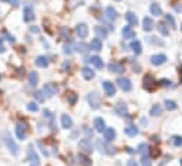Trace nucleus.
I'll list each match as a JSON object with an SVG mask.
<instances>
[{"label":"nucleus","mask_w":182,"mask_h":166,"mask_svg":"<svg viewBox=\"0 0 182 166\" xmlns=\"http://www.w3.org/2000/svg\"><path fill=\"white\" fill-rule=\"evenodd\" d=\"M0 79H2V75H0Z\"/></svg>","instance_id":"60"},{"label":"nucleus","mask_w":182,"mask_h":166,"mask_svg":"<svg viewBox=\"0 0 182 166\" xmlns=\"http://www.w3.org/2000/svg\"><path fill=\"white\" fill-rule=\"evenodd\" d=\"M48 58L47 56H44V55H41V56H38L37 59H35V65L37 66H40V68H47L48 66Z\"/></svg>","instance_id":"29"},{"label":"nucleus","mask_w":182,"mask_h":166,"mask_svg":"<svg viewBox=\"0 0 182 166\" xmlns=\"http://www.w3.org/2000/svg\"><path fill=\"white\" fill-rule=\"evenodd\" d=\"M106 17H107L109 20H111V21L117 19V11H116V9H113L111 6L106 7Z\"/></svg>","instance_id":"26"},{"label":"nucleus","mask_w":182,"mask_h":166,"mask_svg":"<svg viewBox=\"0 0 182 166\" xmlns=\"http://www.w3.org/2000/svg\"><path fill=\"white\" fill-rule=\"evenodd\" d=\"M127 152H129V154H134V151L131 149V148H127Z\"/></svg>","instance_id":"55"},{"label":"nucleus","mask_w":182,"mask_h":166,"mask_svg":"<svg viewBox=\"0 0 182 166\" xmlns=\"http://www.w3.org/2000/svg\"><path fill=\"white\" fill-rule=\"evenodd\" d=\"M124 17H126L127 23H129L130 25H137V23H139V20H137V15L134 14L133 11H127Z\"/></svg>","instance_id":"22"},{"label":"nucleus","mask_w":182,"mask_h":166,"mask_svg":"<svg viewBox=\"0 0 182 166\" xmlns=\"http://www.w3.org/2000/svg\"><path fill=\"white\" fill-rule=\"evenodd\" d=\"M150 61H151V63L154 66H161V65H164L167 62V55H164V54H154L150 58Z\"/></svg>","instance_id":"10"},{"label":"nucleus","mask_w":182,"mask_h":166,"mask_svg":"<svg viewBox=\"0 0 182 166\" xmlns=\"http://www.w3.org/2000/svg\"><path fill=\"white\" fill-rule=\"evenodd\" d=\"M38 146H40V148H41V151H43L44 156H48V152H47V149H45V146H44L43 141H38Z\"/></svg>","instance_id":"48"},{"label":"nucleus","mask_w":182,"mask_h":166,"mask_svg":"<svg viewBox=\"0 0 182 166\" xmlns=\"http://www.w3.org/2000/svg\"><path fill=\"white\" fill-rule=\"evenodd\" d=\"M64 54H66V55H71V54H72L71 45H65V46H64Z\"/></svg>","instance_id":"49"},{"label":"nucleus","mask_w":182,"mask_h":166,"mask_svg":"<svg viewBox=\"0 0 182 166\" xmlns=\"http://www.w3.org/2000/svg\"><path fill=\"white\" fill-rule=\"evenodd\" d=\"M28 82H30L31 86H37V83H38L37 72H30V75H28Z\"/></svg>","instance_id":"33"},{"label":"nucleus","mask_w":182,"mask_h":166,"mask_svg":"<svg viewBox=\"0 0 182 166\" xmlns=\"http://www.w3.org/2000/svg\"><path fill=\"white\" fill-rule=\"evenodd\" d=\"M88 103H89V106L93 108V110H98V108L100 107V104H102L100 96H99L96 92H90L89 94H88Z\"/></svg>","instance_id":"2"},{"label":"nucleus","mask_w":182,"mask_h":166,"mask_svg":"<svg viewBox=\"0 0 182 166\" xmlns=\"http://www.w3.org/2000/svg\"><path fill=\"white\" fill-rule=\"evenodd\" d=\"M165 20H167V23H168V24H170L172 28H176V23H175V19H174V17H172V15H171V14H167V15H165Z\"/></svg>","instance_id":"42"},{"label":"nucleus","mask_w":182,"mask_h":166,"mask_svg":"<svg viewBox=\"0 0 182 166\" xmlns=\"http://www.w3.org/2000/svg\"><path fill=\"white\" fill-rule=\"evenodd\" d=\"M150 11H151L152 15H157V17L162 15V9H161L160 4H157V3H152L151 6H150Z\"/></svg>","instance_id":"28"},{"label":"nucleus","mask_w":182,"mask_h":166,"mask_svg":"<svg viewBox=\"0 0 182 166\" xmlns=\"http://www.w3.org/2000/svg\"><path fill=\"white\" fill-rule=\"evenodd\" d=\"M143 28H144L147 33L154 28V23H152V20L150 19V17H144V20H143Z\"/></svg>","instance_id":"27"},{"label":"nucleus","mask_w":182,"mask_h":166,"mask_svg":"<svg viewBox=\"0 0 182 166\" xmlns=\"http://www.w3.org/2000/svg\"><path fill=\"white\" fill-rule=\"evenodd\" d=\"M78 146H79L80 151L86 152V154H90V152L93 151V145H92V142H90V139H88V138L80 139V141L78 142Z\"/></svg>","instance_id":"7"},{"label":"nucleus","mask_w":182,"mask_h":166,"mask_svg":"<svg viewBox=\"0 0 182 166\" xmlns=\"http://www.w3.org/2000/svg\"><path fill=\"white\" fill-rule=\"evenodd\" d=\"M2 41H3V38H2V35H0V44H2Z\"/></svg>","instance_id":"57"},{"label":"nucleus","mask_w":182,"mask_h":166,"mask_svg":"<svg viewBox=\"0 0 182 166\" xmlns=\"http://www.w3.org/2000/svg\"><path fill=\"white\" fill-rule=\"evenodd\" d=\"M147 151H148V145L147 144H140L136 152H139V154H141V155H145V152Z\"/></svg>","instance_id":"43"},{"label":"nucleus","mask_w":182,"mask_h":166,"mask_svg":"<svg viewBox=\"0 0 182 166\" xmlns=\"http://www.w3.org/2000/svg\"><path fill=\"white\" fill-rule=\"evenodd\" d=\"M157 86H158V82L151 76V75H147V76L144 77V89L147 90V92H154V90L157 89Z\"/></svg>","instance_id":"3"},{"label":"nucleus","mask_w":182,"mask_h":166,"mask_svg":"<svg viewBox=\"0 0 182 166\" xmlns=\"http://www.w3.org/2000/svg\"><path fill=\"white\" fill-rule=\"evenodd\" d=\"M57 90H58V87L55 83H45L43 87V93L47 97H52L54 94H57Z\"/></svg>","instance_id":"8"},{"label":"nucleus","mask_w":182,"mask_h":166,"mask_svg":"<svg viewBox=\"0 0 182 166\" xmlns=\"http://www.w3.org/2000/svg\"><path fill=\"white\" fill-rule=\"evenodd\" d=\"M66 100H68V103L71 106H75V104H76V100H78V94H76V93H74V92L68 93V96H66Z\"/></svg>","instance_id":"35"},{"label":"nucleus","mask_w":182,"mask_h":166,"mask_svg":"<svg viewBox=\"0 0 182 166\" xmlns=\"http://www.w3.org/2000/svg\"><path fill=\"white\" fill-rule=\"evenodd\" d=\"M61 35L65 38V40H66V38H69V30H66L65 27H62L61 28Z\"/></svg>","instance_id":"47"},{"label":"nucleus","mask_w":182,"mask_h":166,"mask_svg":"<svg viewBox=\"0 0 182 166\" xmlns=\"http://www.w3.org/2000/svg\"><path fill=\"white\" fill-rule=\"evenodd\" d=\"M124 134L129 135V137H136L137 134H139V129H137L134 125H129V127L124 128Z\"/></svg>","instance_id":"32"},{"label":"nucleus","mask_w":182,"mask_h":166,"mask_svg":"<svg viewBox=\"0 0 182 166\" xmlns=\"http://www.w3.org/2000/svg\"><path fill=\"white\" fill-rule=\"evenodd\" d=\"M181 30H182V25H181Z\"/></svg>","instance_id":"62"},{"label":"nucleus","mask_w":182,"mask_h":166,"mask_svg":"<svg viewBox=\"0 0 182 166\" xmlns=\"http://www.w3.org/2000/svg\"><path fill=\"white\" fill-rule=\"evenodd\" d=\"M114 111H116L119 116H121V117H123V116H126V114H127V104L124 102H119L117 104L114 106Z\"/></svg>","instance_id":"16"},{"label":"nucleus","mask_w":182,"mask_h":166,"mask_svg":"<svg viewBox=\"0 0 182 166\" xmlns=\"http://www.w3.org/2000/svg\"><path fill=\"white\" fill-rule=\"evenodd\" d=\"M130 48L133 49V52L136 54V55H140L141 54V42L140 41H133V42L130 44Z\"/></svg>","instance_id":"31"},{"label":"nucleus","mask_w":182,"mask_h":166,"mask_svg":"<svg viewBox=\"0 0 182 166\" xmlns=\"http://www.w3.org/2000/svg\"><path fill=\"white\" fill-rule=\"evenodd\" d=\"M34 97L37 98L40 103L45 102V94L43 93V90H35V92H34Z\"/></svg>","instance_id":"39"},{"label":"nucleus","mask_w":182,"mask_h":166,"mask_svg":"<svg viewBox=\"0 0 182 166\" xmlns=\"http://www.w3.org/2000/svg\"><path fill=\"white\" fill-rule=\"evenodd\" d=\"M34 19H35L34 10L31 9L30 6H25L24 10H23V20H24L25 23H30V21H33Z\"/></svg>","instance_id":"12"},{"label":"nucleus","mask_w":182,"mask_h":166,"mask_svg":"<svg viewBox=\"0 0 182 166\" xmlns=\"http://www.w3.org/2000/svg\"><path fill=\"white\" fill-rule=\"evenodd\" d=\"M84 132L86 134V138H88V139L93 137V131H92V129H89L88 127H84Z\"/></svg>","instance_id":"46"},{"label":"nucleus","mask_w":182,"mask_h":166,"mask_svg":"<svg viewBox=\"0 0 182 166\" xmlns=\"http://www.w3.org/2000/svg\"><path fill=\"white\" fill-rule=\"evenodd\" d=\"M164 104H165V107L168 108V110H176V107H178V106H176V103L174 102V100H170V98H167V100H165V102H164Z\"/></svg>","instance_id":"37"},{"label":"nucleus","mask_w":182,"mask_h":166,"mask_svg":"<svg viewBox=\"0 0 182 166\" xmlns=\"http://www.w3.org/2000/svg\"><path fill=\"white\" fill-rule=\"evenodd\" d=\"M95 33H96V38H106L107 37V30L105 27L96 25L95 27Z\"/></svg>","instance_id":"23"},{"label":"nucleus","mask_w":182,"mask_h":166,"mask_svg":"<svg viewBox=\"0 0 182 166\" xmlns=\"http://www.w3.org/2000/svg\"><path fill=\"white\" fill-rule=\"evenodd\" d=\"M107 69L109 72H113V73H123L126 71V68H124V65L121 62H110L107 65Z\"/></svg>","instance_id":"9"},{"label":"nucleus","mask_w":182,"mask_h":166,"mask_svg":"<svg viewBox=\"0 0 182 166\" xmlns=\"http://www.w3.org/2000/svg\"><path fill=\"white\" fill-rule=\"evenodd\" d=\"M96 146H98L99 151L102 152V154H105V155H114L116 154V149H114L106 139L105 141H103V139H98V141H96Z\"/></svg>","instance_id":"1"},{"label":"nucleus","mask_w":182,"mask_h":166,"mask_svg":"<svg viewBox=\"0 0 182 166\" xmlns=\"http://www.w3.org/2000/svg\"><path fill=\"white\" fill-rule=\"evenodd\" d=\"M76 34L79 38H86L89 34V30H88L86 24H78L76 25Z\"/></svg>","instance_id":"15"},{"label":"nucleus","mask_w":182,"mask_h":166,"mask_svg":"<svg viewBox=\"0 0 182 166\" xmlns=\"http://www.w3.org/2000/svg\"><path fill=\"white\" fill-rule=\"evenodd\" d=\"M82 76L86 80H90L95 77V72H93V69H90L89 66H85V68L82 69Z\"/></svg>","instance_id":"24"},{"label":"nucleus","mask_w":182,"mask_h":166,"mask_svg":"<svg viewBox=\"0 0 182 166\" xmlns=\"http://www.w3.org/2000/svg\"><path fill=\"white\" fill-rule=\"evenodd\" d=\"M121 34H123L124 40H133L134 37H136V33H134V30L131 27H123V30H121Z\"/></svg>","instance_id":"17"},{"label":"nucleus","mask_w":182,"mask_h":166,"mask_svg":"<svg viewBox=\"0 0 182 166\" xmlns=\"http://www.w3.org/2000/svg\"><path fill=\"white\" fill-rule=\"evenodd\" d=\"M88 48H89V46H88L85 42H79V44L76 45V52H79V54H85V52L88 51Z\"/></svg>","instance_id":"38"},{"label":"nucleus","mask_w":182,"mask_h":166,"mask_svg":"<svg viewBox=\"0 0 182 166\" xmlns=\"http://www.w3.org/2000/svg\"><path fill=\"white\" fill-rule=\"evenodd\" d=\"M88 46H89L92 51H95V52H99V51H102V41L99 40V38H93Z\"/></svg>","instance_id":"19"},{"label":"nucleus","mask_w":182,"mask_h":166,"mask_svg":"<svg viewBox=\"0 0 182 166\" xmlns=\"http://www.w3.org/2000/svg\"><path fill=\"white\" fill-rule=\"evenodd\" d=\"M89 61H90V63L95 66V68H98V69H102L103 68V61H102V58H99V56H90L89 58Z\"/></svg>","instance_id":"25"},{"label":"nucleus","mask_w":182,"mask_h":166,"mask_svg":"<svg viewBox=\"0 0 182 166\" xmlns=\"http://www.w3.org/2000/svg\"><path fill=\"white\" fill-rule=\"evenodd\" d=\"M27 124H23V123H19L17 124V127H16V134H17V137H19V139H25V137H27Z\"/></svg>","instance_id":"11"},{"label":"nucleus","mask_w":182,"mask_h":166,"mask_svg":"<svg viewBox=\"0 0 182 166\" xmlns=\"http://www.w3.org/2000/svg\"><path fill=\"white\" fill-rule=\"evenodd\" d=\"M150 114H151V117H158V116L162 114V107L160 104H154L150 110Z\"/></svg>","instance_id":"30"},{"label":"nucleus","mask_w":182,"mask_h":166,"mask_svg":"<svg viewBox=\"0 0 182 166\" xmlns=\"http://www.w3.org/2000/svg\"><path fill=\"white\" fill-rule=\"evenodd\" d=\"M27 108H28V111H34V113H37V111H38V106H37V103H28Z\"/></svg>","instance_id":"45"},{"label":"nucleus","mask_w":182,"mask_h":166,"mask_svg":"<svg viewBox=\"0 0 182 166\" xmlns=\"http://www.w3.org/2000/svg\"><path fill=\"white\" fill-rule=\"evenodd\" d=\"M117 85L123 92H130L133 89V85H131V80L129 77H119L117 79Z\"/></svg>","instance_id":"6"},{"label":"nucleus","mask_w":182,"mask_h":166,"mask_svg":"<svg viewBox=\"0 0 182 166\" xmlns=\"http://www.w3.org/2000/svg\"><path fill=\"white\" fill-rule=\"evenodd\" d=\"M179 72H181V80H182V66L179 68Z\"/></svg>","instance_id":"56"},{"label":"nucleus","mask_w":182,"mask_h":166,"mask_svg":"<svg viewBox=\"0 0 182 166\" xmlns=\"http://www.w3.org/2000/svg\"><path fill=\"white\" fill-rule=\"evenodd\" d=\"M179 163H181V166H182V159H181V160H179Z\"/></svg>","instance_id":"58"},{"label":"nucleus","mask_w":182,"mask_h":166,"mask_svg":"<svg viewBox=\"0 0 182 166\" xmlns=\"http://www.w3.org/2000/svg\"><path fill=\"white\" fill-rule=\"evenodd\" d=\"M126 166H139V165H137V162H136L134 159H130L129 162H127V165H126Z\"/></svg>","instance_id":"50"},{"label":"nucleus","mask_w":182,"mask_h":166,"mask_svg":"<svg viewBox=\"0 0 182 166\" xmlns=\"http://www.w3.org/2000/svg\"><path fill=\"white\" fill-rule=\"evenodd\" d=\"M116 2H120V0H116Z\"/></svg>","instance_id":"61"},{"label":"nucleus","mask_w":182,"mask_h":166,"mask_svg":"<svg viewBox=\"0 0 182 166\" xmlns=\"http://www.w3.org/2000/svg\"><path fill=\"white\" fill-rule=\"evenodd\" d=\"M141 166H152L150 156H147V155H143V156H141Z\"/></svg>","instance_id":"41"},{"label":"nucleus","mask_w":182,"mask_h":166,"mask_svg":"<svg viewBox=\"0 0 182 166\" xmlns=\"http://www.w3.org/2000/svg\"><path fill=\"white\" fill-rule=\"evenodd\" d=\"M158 85L162 86V87H172V82L168 80V79H161L160 82H158Z\"/></svg>","instance_id":"44"},{"label":"nucleus","mask_w":182,"mask_h":166,"mask_svg":"<svg viewBox=\"0 0 182 166\" xmlns=\"http://www.w3.org/2000/svg\"><path fill=\"white\" fill-rule=\"evenodd\" d=\"M7 40H9L10 44H14L16 42V38L13 37V35H10V34H7Z\"/></svg>","instance_id":"51"},{"label":"nucleus","mask_w":182,"mask_h":166,"mask_svg":"<svg viewBox=\"0 0 182 166\" xmlns=\"http://www.w3.org/2000/svg\"><path fill=\"white\" fill-rule=\"evenodd\" d=\"M78 162L82 166H92V160L89 159V156L85 154H79L78 155Z\"/></svg>","instance_id":"21"},{"label":"nucleus","mask_w":182,"mask_h":166,"mask_svg":"<svg viewBox=\"0 0 182 166\" xmlns=\"http://www.w3.org/2000/svg\"><path fill=\"white\" fill-rule=\"evenodd\" d=\"M61 124H62V127H64L65 129L72 128V125H74L72 117H71V116H68V114H62V117H61Z\"/></svg>","instance_id":"14"},{"label":"nucleus","mask_w":182,"mask_h":166,"mask_svg":"<svg viewBox=\"0 0 182 166\" xmlns=\"http://www.w3.org/2000/svg\"><path fill=\"white\" fill-rule=\"evenodd\" d=\"M4 142H6V145H7V148H9V151L11 152L14 156H17L19 155V151H20V148H19V145L16 144V141L11 138L10 135H7L6 137V139H4Z\"/></svg>","instance_id":"4"},{"label":"nucleus","mask_w":182,"mask_h":166,"mask_svg":"<svg viewBox=\"0 0 182 166\" xmlns=\"http://www.w3.org/2000/svg\"><path fill=\"white\" fill-rule=\"evenodd\" d=\"M28 162H30V166H40V158L37 152L33 149V145L28 146Z\"/></svg>","instance_id":"5"},{"label":"nucleus","mask_w":182,"mask_h":166,"mask_svg":"<svg viewBox=\"0 0 182 166\" xmlns=\"http://www.w3.org/2000/svg\"><path fill=\"white\" fill-rule=\"evenodd\" d=\"M30 31H31V33H34V34H38V33H40V30H38L37 27H31Z\"/></svg>","instance_id":"53"},{"label":"nucleus","mask_w":182,"mask_h":166,"mask_svg":"<svg viewBox=\"0 0 182 166\" xmlns=\"http://www.w3.org/2000/svg\"><path fill=\"white\" fill-rule=\"evenodd\" d=\"M103 134H105V139L107 142H111L113 139H116V131H114L113 128H107V127H106V129L103 131Z\"/></svg>","instance_id":"20"},{"label":"nucleus","mask_w":182,"mask_h":166,"mask_svg":"<svg viewBox=\"0 0 182 166\" xmlns=\"http://www.w3.org/2000/svg\"><path fill=\"white\" fill-rule=\"evenodd\" d=\"M44 117L49 121V124H51V127H52V128H55V125H54V114L51 113V111H49V110H44Z\"/></svg>","instance_id":"36"},{"label":"nucleus","mask_w":182,"mask_h":166,"mask_svg":"<svg viewBox=\"0 0 182 166\" xmlns=\"http://www.w3.org/2000/svg\"><path fill=\"white\" fill-rule=\"evenodd\" d=\"M4 51H6V48H4V46H3V45H0V54H3V52H4Z\"/></svg>","instance_id":"54"},{"label":"nucleus","mask_w":182,"mask_h":166,"mask_svg":"<svg viewBox=\"0 0 182 166\" xmlns=\"http://www.w3.org/2000/svg\"><path fill=\"white\" fill-rule=\"evenodd\" d=\"M93 127L98 132H103L106 129V124H105V120L102 117H96L95 121H93Z\"/></svg>","instance_id":"13"},{"label":"nucleus","mask_w":182,"mask_h":166,"mask_svg":"<svg viewBox=\"0 0 182 166\" xmlns=\"http://www.w3.org/2000/svg\"><path fill=\"white\" fill-rule=\"evenodd\" d=\"M2 2H9V0H2Z\"/></svg>","instance_id":"59"},{"label":"nucleus","mask_w":182,"mask_h":166,"mask_svg":"<svg viewBox=\"0 0 182 166\" xmlns=\"http://www.w3.org/2000/svg\"><path fill=\"white\" fill-rule=\"evenodd\" d=\"M157 30L160 34H162L164 37H167V35H170V30L167 28V25L164 24V23H160V24L157 25Z\"/></svg>","instance_id":"34"},{"label":"nucleus","mask_w":182,"mask_h":166,"mask_svg":"<svg viewBox=\"0 0 182 166\" xmlns=\"http://www.w3.org/2000/svg\"><path fill=\"white\" fill-rule=\"evenodd\" d=\"M103 89H105L106 94L107 96H113L114 93H116V87H114V85L111 82H109V80H105L103 82Z\"/></svg>","instance_id":"18"},{"label":"nucleus","mask_w":182,"mask_h":166,"mask_svg":"<svg viewBox=\"0 0 182 166\" xmlns=\"http://www.w3.org/2000/svg\"><path fill=\"white\" fill-rule=\"evenodd\" d=\"M171 142H172L175 146H182V137L179 135H174L172 138H171Z\"/></svg>","instance_id":"40"},{"label":"nucleus","mask_w":182,"mask_h":166,"mask_svg":"<svg viewBox=\"0 0 182 166\" xmlns=\"http://www.w3.org/2000/svg\"><path fill=\"white\" fill-rule=\"evenodd\" d=\"M9 2L13 4V6H16V7H17V6L20 4V0H9Z\"/></svg>","instance_id":"52"}]
</instances>
